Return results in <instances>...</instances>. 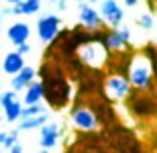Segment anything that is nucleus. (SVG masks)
Listing matches in <instances>:
<instances>
[{
  "label": "nucleus",
  "mask_w": 157,
  "mask_h": 153,
  "mask_svg": "<svg viewBox=\"0 0 157 153\" xmlns=\"http://www.w3.org/2000/svg\"><path fill=\"white\" fill-rule=\"evenodd\" d=\"M36 74H40V84H42L44 100L54 109H64L72 101V86L60 72V68L52 70L50 64H42V68Z\"/></svg>",
  "instance_id": "1"
},
{
  "label": "nucleus",
  "mask_w": 157,
  "mask_h": 153,
  "mask_svg": "<svg viewBox=\"0 0 157 153\" xmlns=\"http://www.w3.org/2000/svg\"><path fill=\"white\" fill-rule=\"evenodd\" d=\"M125 78H127V82H129L131 90H137V92H151V90H153L151 66H149V60L145 58L143 52L129 56Z\"/></svg>",
  "instance_id": "2"
},
{
  "label": "nucleus",
  "mask_w": 157,
  "mask_h": 153,
  "mask_svg": "<svg viewBox=\"0 0 157 153\" xmlns=\"http://www.w3.org/2000/svg\"><path fill=\"white\" fill-rule=\"evenodd\" d=\"M125 101H127V107H129L131 115H135L137 119H147V117H153L157 113V101L147 92L131 90V94L127 96Z\"/></svg>",
  "instance_id": "3"
},
{
  "label": "nucleus",
  "mask_w": 157,
  "mask_h": 153,
  "mask_svg": "<svg viewBox=\"0 0 157 153\" xmlns=\"http://www.w3.org/2000/svg\"><path fill=\"white\" fill-rule=\"evenodd\" d=\"M104 92H105L107 101H125L127 96L131 94V86L125 76L111 74L104 80Z\"/></svg>",
  "instance_id": "4"
},
{
  "label": "nucleus",
  "mask_w": 157,
  "mask_h": 153,
  "mask_svg": "<svg viewBox=\"0 0 157 153\" xmlns=\"http://www.w3.org/2000/svg\"><path fill=\"white\" fill-rule=\"evenodd\" d=\"M62 30V18L58 14H44L36 20V34L42 44H52Z\"/></svg>",
  "instance_id": "5"
},
{
  "label": "nucleus",
  "mask_w": 157,
  "mask_h": 153,
  "mask_svg": "<svg viewBox=\"0 0 157 153\" xmlns=\"http://www.w3.org/2000/svg\"><path fill=\"white\" fill-rule=\"evenodd\" d=\"M70 121L80 131H96L98 127H100L96 113L92 111V107H90L88 103H78L76 107H72V111H70Z\"/></svg>",
  "instance_id": "6"
},
{
  "label": "nucleus",
  "mask_w": 157,
  "mask_h": 153,
  "mask_svg": "<svg viewBox=\"0 0 157 153\" xmlns=\"http://www.w3.org/2000/svg\"><path fill=\"white\" fill-rule=\"evenodd\" d=\"M129 40H131V30L129 26L121 24V26L113 28V30H105V36H104V46L105 50H111V52H121V50H127L129 46Z\"/></svg>",
  "instance_id": "7"
},
{
  "label": "nucleus",
  "mask_w": 157,
  "mask_h": 153,
  "mask_svg": "<svg viewBox=\"0 0 157 153\" xmlns=\"http://www.w3.org/2000/svg\"><path fill=\"white\" fill-rule=\"evenodd\" d=\"M98 12H100V16H101L104 26H107L109 30L121 26V24H123V18H125L123 8L117 4V0H101Z\"/></svg>",
  "instance_id": "8"
},
{
  "label": "nucleus",
  "mask_w": 157,
  "mask_h": 153,
  "mask_svg": "<svg viewBox=\"0 0 157 153\" xmlns=\"http://www.w3.org/2000/svg\"><path fill=\"white\" fill-rule=\"evenodd\" d=\"M0 107H2L4 121L8 123H18L20 121V111H22V101L18 100V94L6 90L0 94Z\"/></svg>",
  "instance_id": "9"
},
{
  "label": "nucleus",
  "mask_w": 157,
  "mask_h": 153,
  "mask_svg": "<svg viewBox=\"0 0 157 153\" xmlns=\"http://www.w3.org/2000/svg\"><path fill=\"white\" fill-rule=\"evenodd\" d=\"M78 6V20H80V26L86 28L90 32H98L104 28V22H101V16L98 12V8H94L92 4H76Z\"/></svg>",
  "instance_id": "10"
},
{
  "label": "nucleus",
  "mask_w": 157,
  "mask_h": 153,
  "mask_svg": "<svg viewBox=\"0 0 157 153\" xmlns=\"http://www.w3.org/2000/svg\"><path fill=\"white\" fill-rule=\"evenodd\" d=\"M62 137V127L56 121H48L38 129V145L40 149H54Z\"/></svg>",
  "instance_id": "11"
},
{
  "label": "nucleus",
  "mask_w": 157,
  "mask_h": 153,
  "mask_svg": "<svg viewBox=\"0 0 157 153\" xmlns=\"http://www.w3.org/2000/svg\"><path fill=\"white\" fill-rule=\"evenodd\" d=\"M32 36V28L26 22H14L6 28V38L10 40L12 46H20V44L28 42V38Z\"/></svg>",
  "instance_id": "12"
},
{
  "label": "nucleus",
  "mask_w": 157,
  "mask_h": 153,
  "mask_svg": "<svg viewBox=\"0 0 157 153\" xmlns=\"http://www.w3.org/2000/svg\"><path fill=\"white\" fill-rule=\"evenodd\" d=\"M36 68H32V66H24L22 70H20L16 76H12V82H10V90L12 92H24L26 90V86L30 84V82L36 80Z\"/></svg>",
  "instance_id": "13"
},
{
  "label": "nucleus",
  "mask_w": 157,
  "mask_h": 153,
  "mask_svg": "<svg viewBox=\"0 0 157 153\" xmlns=\"http://www.w3.org/2000/svg\"><path fill=\"white\" fill-rule=\"evenodd\" d=\"M90 107H92V111L96 113L100 125H113L115 123V111H113V107L107 103V100L94 101V103H90Z\"/></svg>",
  "instance_id": "14"
},
{
  "label": "nucleus",
  "mask_w": 157,
  "mask_h": 153,
  "mask_svg": "<svg viewBox=\"0 0 157 153\" xmlns=\"http://www.w3.org/2000/svg\"><path fill=\"white\" fill-rule=\"evenodd\" d=\"M26 66V62H24V56H20L18 52H8L6 56H4V60H2V66H0V70H2L6 76H16V74L20 72V70Z\"/></svg>",
  "instance_id": "15"
},
{
  "label": "nucleus",
  "mask_w": 157,
  "mask_h": 153,
  "mask_svg": "<svg viewBox=\"0 0 157 153\" xmlns=\"http://www.w3.org/2000/svg\"><path fill=\"white\" fill-rule=\"evenodd\" d=\"M42 8V0H22L10 6V16H34Z\"/></svg>",
  "instance_id": "16"
},
{
  "label": "nucleus",
  "mask_w": 157,
  "mask_h": 153,
  "mask_svg": "<svg viewBox=\"0 0 157 153\" xmlns=\"http://www.w3.org/2000/svg\"><path fill=\"white\" fill-rule=\"evenodd\" d=\"M42 100H44L42 84H40V80H34V82H30V84L26 86L24 98L20 101H22V105H36V103H42Z\"/></svg>",
  "instance_id": "17"
},
{
  "label": "nucleus",
  "mask_w": 157,
  "mask_h": 153,
  "mask_svg": "<svg viewBox=\"0 0 157 153\" xmlns=\"http://www.w3.org/2000/svg\"><path fill=\"white\" fill-rule=\"evenodd\" d=\"M50 121V115L48 111L44 113H38V115H32V117H26V119H20L18 121V131H32V129H40L44 123Z\"/></svg>",
  "instance_id": "18"
},
{
  "label": "nucleus",
  "mask_w": 157,
  "mask_h": 153,
  "mask_svg": "<svg viewBox=\"0 0 157 153\" xmlns=\"http://www.w3.org/2000/svg\"><path fill=\"white\" fill-rule=\"evenodd\" d=\"M135 24H137L141 30L151 32L155 28V16L151 14V12H143V14H139L137 18H135Z\"/></svg>",
  "instance_id": "19"
},
{
  "label": "nucleus",
  "mask_w": 157,
  "mask_h": 153,
  "mask_svg": "<svg viewBox=\"0 0 157 153\" xmlns=\"http://www.w3.org/2000/svg\"><path fill=\"white\" fill-rule=\"evenodd\" d=\"M141 52L145 54V58L149 60V66H151V76H155V80H157V46H155V44H147V46L143 48Z\"/></svg>",
  "instance_id": "20"
},
{
  "label": "nucleus",
  "mask_w": 157,
  "mask_h": 153,
  "mask_svg": "<svg viewBox=\"0 0 157 153\" xmlns=\"http://www.w3.org/2000/svg\"><path fill=\"white\" fill-rule=\"evenodd\" d=\"M46 105L44 103H36V105H22V111H20V119H26V117H32V115H38V113H44Z\"/></svg>",
  "instance_id": "21"
},
{
  "label": "nucleus",
  "mask_w": 157,
  "mask_h": 153,
  "mask_svg": "<svg viewBox=\"0 0 157 153\" xmlns=\"http://www.w3.org/2000/svg\"><path fill=\"white\" fill-rule=\"evenodd\" d=\"M18 139H20V131H18V129L6 131V139H4V143H2V149L8 151L12 145H16V143H18Z\"/></svg>",
  "instance_id": "22"
},
{
  "label": "nucleus",
  "mask_w": 157,
  "mask_h": 153,
  "mask_svg": "<svg viewBox=\"0 0 157 153\" xmlns=\"http://www.w3.org/2000/svg\"><path fill=\"white\" fill-rule=\"evenodd\" d=\"M16 52H18L20 56H26V54H30V52H32L30 42H24V44H20V46H16Z\"/></svg>",
  "instance_id": "23"
},
{
  "label": "nucleus",
  "mask_w": 157,
  "mask_h": 153,
  "mask_svg": "<svg viewBox=\"0 0 157 153\" xmlns=\"http://www.w3.org/2000/svg\"><path fill=\"white\" fill-rule=\"evenodd\" d=\"M56 8L60 12H66L68 10V0H56Z\"/></svg>",
  "instance_id": "24"
},
{
  "label": "nucleus",
  "mask_w": 157,
  "mask_h": 153,
  "mask_svg": "<svg viewBox=\"0 0 157 153\" xmlns=\"http://www.w3.org/2000/svg\"><path fill=\"white\" fill-rule=\"evenodd\" d=\"M6 153H24V147L20 145V141H18L16 145H12V147H10V149H8Z\"/></svg>",
  "instance_id": "25"
},
{
  "label": "nucleus",
  "mask_w": 157,
  "mask_h": 153,
  "mask_svg": "<svg viewBox=\"0 0 157 153\" xmlns=\"http://www.w3.org/2000/svg\"><path fill=\"white\" fill-rule=\"evenodd\" d=\"M74 2H76V4H82V2H84V4H92V6H94V4H100L101 0H74Z\"/></svg>",
  "instance_id": "26"
},
{
  "label": "nucleus",
  "mask_w": 157,
  "mask_h": 153,
  "mask_svg": "<svg viewBox=\"0 0 157 153\" xmlns=\"http://www.w3.org/2000/svg\"><path fill=\"white\" fill-rule=\"evenodd\" d=\"M123 2H125V6L133 8V6H137V2H139V0H123Z\"/></svg>",
  "instance_id": "27"
},
{
  "label": "nucleus",
  "mask_w": 157,
  "mask_h": 153,
  "mask_svg": "<svg viewBox=\"0 0 157 153\" xmlns=\"http://www.w3.org/2000/svg\"><path fill=\"white\" fill-rule=\"evenodd\" d=\"M4 139H6V131H0V147H2Z\"/></svg>",
  "instance_id": "28"
},
{
  "label": "nucleus",
  "mask_w": 157,
  "mask_h": 153,
  "mask_svg": "<svg viewBox=\"0 0 157 153\" xmlns=\"http://www.w3.org/2000/svg\"><path fill=\"white\" fill-rule=\"evenodd\" d=\"M6 4H10V6H14V4H18V2H22V0H4Z\"/></svg>",
  "instance_id": "29"
},
{
  "label": "nucleus",
  "mask_w": 157,
  "mask_h": 153,
  "mask_svg": "<svg viewBox=\"0 0 157 153\" xmlns=\"http://www.w3.org/2000/svg\"><path fill=\"white\" fill-rule=\"evenodd\" d=\"M38 153H50V149H40Z\"/></svg>",
  "instance_id": "30"
},
{
  "label": "nucleus",
  "mask_w": 157,
  "mask_h": 153,
  "mask_svg": "<svg viewBox=\"0 0 157 153\" xmlns=\"http://www.w3.org/2000/svg\"><path fill=\"white\" fill-rule=\"evenodd\" d=\"M42 2H50V4H56V0H42Z\"/></svg>",
  "instance_id": "31"
},
{
  "label": "nucleus",
  "mask_w": 157,
  "mask_h": 153,
  "mask_svg": "<svg viewBox=\"0 0 157 153\" xmlns=\"http://www.w3.org/2000/svg\"><path fill=\"white\" fill-rule=\"evenodd\" d=\"M153 44H155V46H157V34L153 36Z\"/></svg>",
  "instance_id": "32"
},
{
  "label": "nucleus",
  "mask_w": 157,
  "mask_h": 153,
  "mask_svg": "<svg viewBox=\"0 0 157 153\" xmlns=\"http://www.w3.org/2000/svg\"><path fill=\"white\" fill-rule=\"evenodd\" d=\"M0 153H6V151H4V149H2V147H0Z\"/></svg>",
  "instance_id": "33"
},
{
  "label": "nucleus",
  "mask_w": 157,
  "mask_h": 153,
  "mask_svg": "<svg viewBox=\"0 0 157 153\" xmlns=\"http://www.w3.org/2000/svg\"><path fill=\"white\" fill-rule=\"evenodd\" d=\"M0 24H2V14H0Z\"/></svg>",
  "instance_id": "34"
},
{
  "label": "nucleus",
  "mask_w": 157,
  "mask_h": 153,
  "mask_svg": "<svg viewBox=\"0 0 157 153\" xmlns=\"http://www.w3.org/2000/svg\"><path fill=\"white\" fill-rule=\"evenodd\" d=\"M0 115H2V107H0Z\"/></svg>",
  "instance_id": "35"
},
{
  "label": "nucleus",
  "mask_w": 157,
  "mask_h": 153,
  "mask_svg": "<svg viewBox=\"0 0 157 153\" xmlns=\"http://www.w3.org/2000/svg\"><path fill=\"white\" fill-rule=\"evenodd\" d=\"M0 34H2V28H0Z\"/></svg>",
  "instance_id": "36"
},
{
  "label": "nucleus",
  "mask_w": 157,
  "mask_h": 153,
  "mask_svg": "<svg viewBox=\"0 0 157 153\" xmlns=\"http://www.w3.org/2000/svg\"><path fill=\"white\" fill-rule=\"evenodd\" d=\"M0 48H2V44H0Z\"/></svg>",
  "instance_id": "37"
},
{
  "label": "nucleus",
  "mask_w": 157,
  "mask_h": 153,
  "mask_svg": "<svg viewBox=\"0 0 157 153\" xmlns=\"http://www.w3.org/2000/svg\"><path fill=\"white\" fill-rule=\"evenodd\" d=\"M119 153H121V151H119Z\"/></svg>",
  "instance_id": "38"
}]
</instances>
